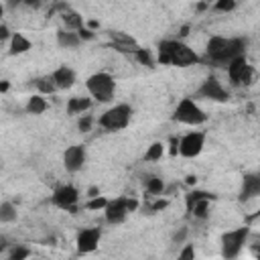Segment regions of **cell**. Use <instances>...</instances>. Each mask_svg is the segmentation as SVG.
<instances>
[{"label": "cell", "mask_w": 260, "mask_h": 260, "mask_svg": "<svg viewBox=\"0 0 260 260\" xmlns=\"http://www.w3.org/2000/svg\"><path fill=\"white\" fill-rule=\"evenodd\" d=\"M248 39L244 37H211L205 47V55L215 65H228L236 57L246 53Z\"/></svg>", "instance_id": "6da1fadb"}, {"label": "cell", "mask_w": 260, "mask_h": 260, "mask_svg": "<svg viewBox=\"0 0 260 260\" xmlns=\"http://www.w3.org/2000/svg\"><path fill=\"white\" fill-rule=\"evenodd\" d=\"M158 63L187 67L199 63V55L181 39H165L158 43Z\"/></svg>", "instance_id": "7a4b0ae2"}, {"label": "cell", "mask_w": 260, "mask_h": 260, "mask_svg": "<svg viewBox=\"0 0 260 260\" xmlns=\"http://www.w3.org/2000/svg\"><path fill=\"white\" fill-rule=\"evenodd\" d=\"M85 87H87L89 95L95 98L98 102H110L114 98V91H116V81H114V77L110 73L98 71V73L87 77Z\"/></svg>", "instance_id": "3957f363"}, {"label": "cell", "mask_w": 260, "mask_h": 260, "mask_svg": "<svg viewBox=\"0 0 260 260\" xmlns=\"http://www.w3.org/2000/svg\"><path fill=\"white\" fill-rule=\"evenodd\" d=\"M130 118H132V108H130V104H116L114 108L106 110V112L100 116L98 124H100L104 130H108V132H116V130H124V128L130 124Z\"/></svg>", "instance_id": "277c9868"}, {"label": "cell", "mask_w": 260, "mask_h": 260, "mask_svg": "<svg viewBox=\"0 0 260 260\" xmlns=\"http://www.w3.org/2000/svg\"><path fill=\"white\" fill-rule=\"evenodd\" d=\"M248 238H250V225L225 232L221 236V256H223V260L238 258L240 252L244 250V246L248 244Z\"/></svg>", "instance_id": "5b68a950"}, {"label": "cell", "mask_w": 260, "mask_h": 260, "mask_svg": "<svg viewBox=\"0 0 260 260\" xmlns=\"http://www.w3.org/2000/svg\"><path fill=\"white\" fill-rule=\"evenodd\" d=\"M175 122H179V124H187V126H199V124H205L207 122V114L195 104V100H191V98H183L179 104H177V108H175V112H173V116H171Z\"/></svg>", "instance_id": "8992f818"}, {"label": "cell", "mask_w": 260, "mask_h": 260, "mask_svg": "<svg viewBox=\"0 0 260 260\" xmlns=\"http://www.w3.org/2000/svg\"><path fill=\"white\" fill-rule=\"evenodd\" d=\"M225 69H228V77H230V81L234 85H250L254 81V75H256L254 67L246 61L244 55L242 57H236L234 61H230L225 65Z\"/></svg>", "instance_id": "52a82bcc"}, {"label": "cell", "mask_w": 260, "mask_h": 260, "mask_svg": "<svg viewBox=\"0 0 260 260\" xmlns=\"http://www.w3.org/2000/svg\"><path fill=\"white\" fill-rule=\"evenodd\" d=\"M51 201L59 209H65V211L75 213L77 211V201H79V191L73 185H61V187H57L53 191Z\"/></svg>", "instance_id": "ba28073f"}, {"label": "cell", "mask_w": 260, "mask_h": 260, "mask_svg": "<svg viewBox=\"0 0 260 260\" xmlns=\"http://www.w3.org/2000/svg\"><path fill=\"white\" fill-rule=\"evenodd\" d=\"M205 146V132L201 130H193L187 132L185 136L179 138V154L185 158H193L197 156Z\"/></svg>", "instance_id": "9c48e42d"}, {"label": "cell", "mask_w": 260, "mask_h": 260, "mask_svg": "<svg viewBox=\"0 0 260 260\" xmlns=\"http://www.w3.org/2000/svg\"><path fill=\"white\" fill-rule=\"evenodd\" d=\"M197 98L211 100V102H228L230 93L223 89V85L219 83L217 77L207 75V77L203 79V83L199 85V89H197Z\"/></svg>", "instance_id": "30bf717a"}, {"label": "cell", "mask_w": 260, "mask_h": 260, "mask_svg": "<svg viewBox=\"0 0 260 260\" xmlns=\"http://www.w3.org/2000/svg\"><path fill=\"white\" fill-rule=\"evenodd\" d=\"M85 158H87V152H85V146L83 144H71L63 152V165H65V169L69 173L81 171L83 165H85Z\"/></svg>", "instance_id": "8fae6325"}, {"label": "cell", "mask_w": 260, "mask_h": 260, "mask_svg": "<svg viewBox=\"0 0 260 260\" xmlns=\"http://www.w3.org/2000/svg\"><path fill=\"white\" fill-rule=\"evenodd\" d=\"M100 238H102V232L100 228H83L79 234H77V240H75V246H77V252L79 254H89L98 248L100 244Z\"/></svg>", "instance_id": "7c38bea8"}, {"label": "cell", "mask_w": 260, "mask_h": 260, "mask_svg": "<svg viewBox=\"0 0 260 260\" xmlns=\"http://www.w3.org/2000/svg\"><path fill=\"white\" fill-rule=\"evenodd\" d=\"M104 215H106V221L108 223H122L126 217H128V207H126V197H116V199H110L106 209H104Z\"/></svg>", "instance_id": "4fadbf2b"}, {"label": "cell", "mask_w": 260, "mask_h": 260, "mask_svg": "<svg viewBox=\"0 0 260 260\" xmlns=\"http://www.w3.org/2000/svg\"><path fill=\"white\" fill-rule=\"evenodd\" d=\"M110 39H112V43H114V49L116 51H120V53H136L140 47H138V43L130 37V35H126V32H122V30H112L110 32Z\"/></svg>", "instance_id": "5bb4252c"}, {"label": "cell", "mask_w": 260, "mask_h": 260, "mask_svg": "<svg viewBox=\"0 0 260 260\" xmlns=\"http://www.w3.org/2000/svg\"><path fill=\"white\" fill-rule=\"evenodd\" d=\"M260 195V175L258 173H246L242 181V191H240V201H248Z\"/></svg>", "instance_id": "9a60e30c"}, {"label": "cell", "mask_w": 260, "mask_h": 260, "mask_svg": "<svg viewBox=\"0 0 260 260\" xmlns=\"http://www.w3.org/2000/svg\"><path fill=\"white\" fill-rule=\"evenodd\" d=\"M51 77H53V83H55L57 89H69V87L75 85V79H77L75 71L71 67H67V65H61L59 69H55L51 73Z\"/></svg>", "instance_id": "2e32d148"}, {"label": "cell", "mask_w": 260, "mask_h": 260, "mask_svg": "<svg viewBox=\"0 0 260 260\" xmlns=\"http://www.w3.org/2000/svg\"><path fill=\"white\" fill-rule=\"evenodd\" d=\"M57 8L61 10V18H63V22H65L67 30H73V32H77L81 26H85V20L81 18V14H77L75 10H71L67 4H59Z\"/></svg>", "instance_id": "e0dca14e"}, {"label": "cell", "mask_w": 260, "mask_h": 260, "mask_svg": "<svg viewBox=\"0 0 260 260\" xmlns=\"http://www.w3.org/2000/svg\"><path fill=\"white\" fill-rule=\"evenodd\" d=\"M57 45L61 49H77L81 45V39H79L77 32L67 30V28H61V30H57Z\"/></svg>", "instance_id": "ac0fdd59"}, {"label": "cell", "mask_w": 260, "mask_h": 260, "mask_svg": "<svg viewBox=\"0 0 260 260\" xmlns=\"http://www.w3.org/2000/svg\"><path fill=\"white\" fill-rule=\"evenodd\" d=\"M32 47V43L22 35V32H14L10 37V55H22Z\"/></svg>", "instance_id": "d6986e66"}, {"label": "cell", "mask_w": 260, "mask_h": 260, "mask_svg": "<svg viewBox=\"0 0 260 260\" xmlns=\"http://www.w3.org/2000/svg\"><path fill=\"white\" fill-rule=\"evenodd\" d=\"M91 108V100L89 98H69L67 102V114H83Z\"/></svg>", "instance_id": "ffe728a7"}, {"label": "cell", "mask_w": 260, "mask_h": 260, "mask_svg": "<svg viewBox=\"0 0 260 260\" xmlns=\"http://www.w3.org/2000/svg\"><path fill=\"white\" fill-rule=\"evenodd\" d=\"M26 114H35V116H39V114H43L45 110H47V102H45V98L43 95H30L28 98V102H26Z\"/></svg>", "instance_id": "44dd1931"}, {"label": "cell", "mask_w": 260, "mask_h": 260, "mask_svg": "<svg viewBox=\"0 0 260 260\" xmlns=\"http://www.w3.org/2000/svg\"><path fill=\"white\" fill-rule=\"evenodd\" d=\"M187 211H189L193 217H197V219H207V217H209V199L195 201Z\"/></svg>", "instance_id": "7402d4cb"}, {"label": "cell", "mask_w": 260, "mask_h": 260, "mask_svg": "<svg viewBox=\"0 0 260 260\" xmlns=\"http://www.w3.org/2000/svg\"><path fill=\"white\" fill-rule=\"evenodd\" d=\"M16 207L12 201H2L0 203V223H10L16 219Z\"/></svg>", "instance_id": "603a6c76"}, {"label": "cell", "mask_w": 260, "mask_h": 260, "mask_svg": "<svg viewBox=\"0 0 260 260\" xmlns=\"http://www.w3.org/2000/svg\"><path fill=\"white\" fill-rule=\"evenodd\" d=\"M144 187H146V193H148V195H160L162 189H165V181H162L160 177L150 175V177L144 179Z\"/></svg>", "instance_id": "cb8c5ba5"}, {"label": "cell", "mask_w": 260, "mask_h": 260, "mask_svg": "<svg viewBox=\"0 0 260 260\" xmlns=\"http://www.w3.org/2000/svg\"><path fill=\"white\" fill-rule=\"evenodd\" d=\"M162 154H165V144H162V142H152V144L146 148V152H144V160L156 162V160L162 158Z\"/></svg>", "instance_id": "d4e9b609"}, {"label": "cell", "mask_w": 260, "mask_h": 260, "mask_svg": "<svg viewBox=\"0 0 260 260\" xmlns=\"http://www.w3.org/2000/svg\"><path fill=\"white\" fill-rule=\"evenodd\" d=\"M35 85H37V89L41 91L39 95H47V93H53V91L57 89L55 83H53V77H51V75H43V77L35 79Z\"/></svg>", "instance_id": "484cf974"}, {"label": "cell", "mask_w": 260, "mask_h": 260, "mask_svg": "<svg viewBox=\"0 0 260 260\" xmlns=\"http://www.w3.org/2000/svg\"><path fill=\"white\" fill-rule=\"evenodd\" d=\"M201 199H209V201H213V199H215V195H213V193H209V191H201V189L189 191V193H187V197H185V201H187V209H189L195 201H201Z\"/></svg>", "instance_id": "4316f807"}, {"label": "cell", "mask_w": 260, "mask_h": 260, "mask_svg": "<svg viewBox=\"0 0 260 260\" xmlns=\"http://www.w3.org/2000/svg\"><path fill=\"white\" fill-rule=\"evenodd\" d=\"M28 258H30V250L26 246L16 244V246L10 248V254H8L6 260H28Z\"/></svg>", "instance_id": "83f0119b"}, {"label": "cell", "mask_w": 260, "mask_h": 260, "mask_svg": "<svg viewBox=\"0 0 260 260\" xmlns=\"http://www.w3.org/2000/svg\"><path fill=\"white\" fill-rule=\"evenodd\" d=\"M134 57H136V61L140 63V65H146V67H154V59H152V55H150V51L148 49H138L136 53H134Z\"/></svg>", "instance_id": "f1b7e54d"}, {"label": "cell", "mask_w": 260, "mask_h": 260, "mask_svg": "<svg viewBox=\"0 0 260 260\" xmlns=\"http://www.w3.org/2000/svg\"><path fill=\"white\" fill-rule=\"evenodd\" d=\"M108 201H110V199H106L104 195H98V197H91V199L85 203V207L91 209V211H104L106 205H108Z\"/></svg>", "instance_id": "f546056e"}, {"label": "cell", "mask_w": 260, "mask_h": 260, "mask_svg": "<svg viewBox=\"0 0 260 260\" xmlns=\"http://www.w3.org/2000/svg\"><path fill=\"white\" fill-rule=\"evenodd\" d=\"M236 6H238L236 0H217V2L213 4V8L219 10V12H232Z\"/></svg>", "instance_id": "4dcf8cb0"}, {"label": "cell", "mask_w": 260, "mask_h": 260, "mask_svg": "<svg viewBox=\"0 0 260 260\" xmlns=\"http://www.w3.org/2000/svg\"><path fill=\"white\" fill-rule=\"evenodd\" d=\"M179 260H195V248H193V244H183V248L179 252Z\"/></svg>", "instance_id": "1f68e13d"}, {"label": "cell", "mask_w": 260, "mask_h": 260, "mask_svg": "<svg viewBox=\"0 0 260 260\" xmlns=\"http://www.w3.org/2000/svg\"><path fill=\"white\" fill-rule=\"evenodd\" d=\"M91 124H93V118H91L89 114H83V116L79 118V122H77V128H79L81 132H89V130H91Z\"/></svg>", "instance_id": "d6a6232c"}, {"label": "cell", "mask_w": 260, "mask_h": 260, "mask_svg": "<svg viewBox=\"0 0 260 260\" xmlns=\"http://www.w3.org/2000/svg\"><path fill=\"white\" fill-rule=\"evenodd\" d=\"M169 205V199H156V201H152L150 205H148V209H150V213H156V211H162L165 207Z\"/></svg>", "instance_id": "836d02e7"}, {"label": "cell", "mask_w": 260, "mask_h": 260, "mask_svg": "<svg viewBox=\"0 0 260 260\" xmlns=\"http://www.w3.org/2000/svg\"><path fill=\"white\" fill-rule=\"evenodd\" d=\"M187 234H189V230H187V228H179V230L173 234V244H185Z\"/></svg>", "instance_id": "e575fe53"}, {"label": "cell", "mask_w": 260, "mask_h": 260, "mask_svg": "<svg viewBox=\"0 0 260 260\" xmlns=\"http://www.w3.org/2000/svg\"><path fill=\"white\" fill-rule=\"evenodd\" d=\"M77 35H79V39H81V41H91V39L95 37V32H91V30H87L85 26H81V28L77 30Z\"/></svg>", "instance_id": "d590c367"}, {"label": "cell", "mask_w": 260, "mask_h": 260, "mask_svg": "<svg viewBox=\"0 0 260 260\" xmlns=\"http://www.w3.org/2000/svg\"><path fill=\"white\" fill-rule=\"evenodd\" d=\"M169 152H171L173 156H177V154H179V138H177V136H173V138H171V142H169Z\"/></svg>", "instance_id": "8d00e7d4"}, {"label": "cell", "mask_w": 260, "mask_h": 260, "mask_svg": "<svg viewBox=\"0 0 260 260\" xmlns=\"http://www.w3.org/2000/svg\"><path fill=\"white\" fill-rule=\"evenodd\" d=\"M138 199H134V197H126V207H128V213H132V211H136L138 209Z\"/></svg>", "instance_id": "74e56055"}, {"label": "cell", "mask_w": 260, "mask_h": 260, "mask_svg": "<svg viewBox=\"0 0 260 260\" xmlns=\"http://www.w3.org/2000/svg\"><path fill=\"white\" fill-rule=\"evenodd\" d=\"M12 35H10V28L6 26V24H0V43L2 41H6V39H10Z\"/></svg>", "instance_id": "f35d334b"}, {"label": "cell", "mask_w": 260, "mask_h": 260, "mask_svg": "<svg viewBox=\"0 0 260 260\" xmlns=\"http://www.w3.org/2000/svg\"><path fill=\"white\" fill-rule=\"evenodd\" d=\"M85 28H87V30H91V32H93V30H98V28H100V22H98V20H93V18H91V20H87V22H85Z\"/></svg>", "instance_id": "ab89813d"}, {"label": "cell", "mask_w": 260, "mask_h": 260, "mask_svg": "<svg viewBox=\"0 0 260 260\" xmlns=\"http://www.w3.org/2000/svg\"><path fill=\"white\" fill-rule=\"evenodd\" d=\"M98 195H102V193H100V187H89V189H87V197H89V199H91V197H98Z\"/></svg>", "instance_id": "60d3db41"}, {"label": "cell", "mask_w": 260, "mask_h": 260, "mask_svg": "<svg viewBox=\"0 0 260 260\" xmlns=\"http://www.w3.org/2000/svg\"><path fill=\"white\" fill-rule=\"evenodd\" d=\"M8 89H10V81L0 79V93H4V91H8Z\"/></svg>", "instance_id": "b9f144b4"}, {"label": "cell", "mask_w": 260, "mask_h": 260, "mask_svg": "<svg viewBox=\"0 0 260 260\" xmlns=\"http://www.w3.org/2000/svg\"><path fill=\"white\" fill-rule=\"evenodd\" d=\"M6 248H8V240L4 236H0V252H4Z\"/></svg>", "instance_id": "7bdbcfd3"}, {"label": "cell", "mask_w": 260, "mask_h": 260, "mask_svg": "<svg viewBox=\"0 0 260 260\" xmlns=\"http://www.w3.org/2000/svg\"><path fill=\"white\" fill-rule=\"evenodd\" d=\"M185 183H187V185H195V183H197V177H195V175H189V177H185Z\"/></svg>", "instance_id": "ee69618b"}, {"label": "cell", "mask_w": 260, "mask_h": 260, "mask_svg": "<svg viewBox=\"0 0 260 260\" xmlns=\"http://www.w3.org/2000/svg\"><path fill=\"white\" fill-rule=\"evenodd\" d=\"M179 35H181V37H187V35H189V24H185V26L181 28V32H179Z\"/></svg>", "instance_id": "f6af8a7d"}, {"label": "cell", "mask_w": 260, "mask_h": 260, "mask_svg": "<svg viewBox=\"0 0 260 260\" xmlns=\"http://www.w3.org/2000/svg\"><path fill=\"white\" fill-rule=\"evenodd\" d=\"M205 8H207V4H203V2H201V4H197V10H205Z\"/></svg>", "instance_id": "bcb514c9"}, {"label": "cell", "mask_w": 260, "mask_h": 260, "mask_svg": "<svg viewBox=\"0 0 260 260\" xmlns=\"http://www.w3.org/2000/svg\"><path fill=\"white\" fill-rule=\"evenodd\" d=\"M2 12H4V6H2V4H0V16H2Z\"/></svg>", "instance_id": "7dc6e473"}, {"label": "cell", "mask_w": 260, "mask_h": 260, "mask_svg": "<svg viewBox=\"0 0 260 260\" xmlns=\"http://www.w3.org/2000/svg\"><path fill=\"white\" fill-rule=\"evenodd\" d=\"M28 260H30V258H28ZM32 260H37V258H32Z\"/></svg>", "instance_id": "c3c4849f"}]
</instances>
